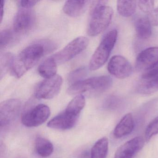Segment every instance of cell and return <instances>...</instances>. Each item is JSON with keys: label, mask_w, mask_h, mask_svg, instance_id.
I'll list each match as a JSON object with an SVG mask.
<instances>
[{"label": "cell", "mask_w": 158, "mask_h": 158, "mask_svg": "<svg viewBox=\"0 0 158 158\" xmlns=\"http://www.w3.org/2000/svg\"><path fill=\"white\" fill-rule=\"evenodd\" d=\"M51 43L45 41L29 45L15 58L11 73L17 78L22 77L36 64L50 50L53 49Z\"/></svg>", "instance_id": "1"}, {"label": "cell", "mask_w": 158, "mask_h": 158, "mask_svg": "<svg viewBox=\"0 0 158 158\" xmlns=\"http://www.w3.org/2000/svg\"><path fill=\"white\" fill-rule=\"evenodd\" d=\"M107 1L95 2L91 11L87 33L90 36H96L102 33L109 26L113 15L111 7L106 5Z\"/></svg>", "instance_id": "2"}, {"label": "cell", "mask_w": 158, "mask_h": 158, "mask_svg": "<svg viewBox=\"0 0 158 158\" xmlns=\"http://www.w3.org/2000/svg\"><path fill=\"white\" fill-rule=\"evenodd\" d=\"M112 85V79L109 76L96 77L81 80L73 84L67 92L70 95H77L88 92L94 95L102 94Z\"/></svg>", "instance_id": "3"}, {"label": "cell", "mask_w": 158, "mask_h": 158, "mask_svg": "<svg viewBox=\"0 0 158 158\" xmlns=\"http://www.w3.org/2000/svg\"><path fill=\"white\" fill-rule=\"evenodd\" d=\"M117 38V31L115 29L105 35L90 59L89 70H98L106 63L115 45Z\"/></svg>", "instance_id": "4"}, {"label": "cell", "mask_w": 158, "mask_h": 158, "mask_svg": "<svg viewBox=\"0 0 158 158\" xmlns=\"http://www.w3.org/2000/svg\"><path fill=\"white\" fill-rule=\"evenodd\" d=\"M89 40L85 37L75 39L60 51L52 56L57 64L64 63L85 50L88 46Z\"/></svg>", "instance_id": "5"}, {"label": "cell", "mask_w": 158, "mask_h": 158, "mask_svg": "<svg viewBox=\"0 0 158 158\" xmlns=\"http://www.w3.org/2000/svg\"><path fill=\"white\" fill-rule=\"evenodd\" d=\"M62 83V78L59 75L45 78L37 87L35 91V97L39 99L53 98L59 94Z\"/></svg>", "instance_id": "6"}, {"label": "cell", "mask_w": 158, "mask_h": 158, "mask_svg": "<svg viewBox=\"0 0 158 158\" xmlns=\"http://www.w3.org/2000/svg\"><path fill=\"white\" fill-rule=\"evenodd\" d=\"M50 114V109L48 106L43 104H39L23 114L22 123L27 127H36L45 123Z\"/></svg>", "instance_id": "7"}, {"label": "cell", "mask_w": 158, "mask_h": 158, "mask_svg": "<svg viewBox=\"0 0 158 158\" xmlns=\"http://www.w3.org/2000/svg\"><path fill=\"white\" fill-rule=\"evenodd\" d=\"M22 102L17 99L4 101L0 104V125L2 128L10 125L21 110Z\"/></svg>", "instance_id": "8"}, {"label": "cell", "mask_w": 158, "mask_h": 158, "mask_svg": "<svg viewBox=\"0 0 158 158\" xmlns=\"http://www.w3.org/2000/svg\"><path fill=\"white\" fill-rule=\"evenodd\" d=\"M35 21V15L33 10L22 8L15 17L13 23L15 33L24 34L28 32L34 27Z\"/></svg>", "instance_id": "9"}, {"label": "cell", "mask_w": 158, "mask_h": 158, "mask_svg": "<svg viewBox=\"0 0 158 158\" xmlns=\"http://www.w3.org/2000/svg\"><path fill=\"white\" fill-rule=\"evenodd\" d=\"M108 70L114 77L124 79L132 74L133 68L125 58L120 55H115L110 60L108 64Z\"/></svg>", "instance_id": "10"}, {"label": "cell", "mask_w": 158, "mask_h": 158, "mask_svg": "<svg viewBox=\"0 0 158 158\" xmlns=\"http://www.w3.org/2000/svg\"><path fill=\"white\" fill-rule=\"evenodd\" d=\"M158 64V47L148 48L137 57L135 68L139 72H147Z\"/></svg>", "instance_id": "11"}, {"label": "cell", "mask_w": 158, "mask_h": 158, "mask_svg": "<svg viewBox=\"0 0 158 158\" xmlns=\"http://www.w3.org/2000/svg\"><path fill=\"white\" fill-rule=\"evenodd\" d=\"M144 139L136 137L120 146L115 152L114 158H132L143 148Z\"/></svg>", "instance_id": "12"}, {"label": "cell", "mask_w": 158, "mask_h": 158, "mask_svg": "<svg viewBox=\"0 0 158 158\" xmlns=\"http://www.w3.org/2000/svg\"><path fill=\"white\" fill-rule=\"evenodd\" d=\"M78 117L65 110L51 119L48 123V127L58 130H68L75 125Z\"/></svg>", "instance_id": "13"}, {"label": "cell", "mask_w": 158, "mask_h": 158, "mask_svg": "<svg viewBox=\"0 0 158 158\" xmlns=\"http://www.w3.org/2000/svg\"><path fill=\"white\" fill-rule=\"evenodd\" d=\"M135 127V122L133 115L127 113L117 124L114 130V135L116 138H121L133 132Z\"/></svg>", "instance_id": "14"}, {"label": "cell", "mask_w": 158, "mask_h": 158, "mask_svg": "<svg viewBox=\"0 0 158 158\" xmlns=\"http://www.w3.org/2000/svg\"><path fill=\"white\" fill-rule=\"evenodd\" d=\"M89 3L88 1H67L63 10L66 15L70 17H77L85 11Z\"/></svg>", "instance_id": "15"}, {"label": "cell", "mask_w": 158, "mask_h": 158, "mask_svg": "<svg viewBox=\"0 0 158 158\" xmlns=\"http://www.w3.org/2000/svg\"><path fill=\"white\" fill-rule=\"evenodd\" d=\"M151 26L148 17L137 18L135 22V29L138 36L143 40L149 38L152 35Z\"/></svg>", "instance_id": "16"}, {"label": "cell", "mask_w": 158, "mask_h": 158, "mask_svg": "<svg viewBox=\"0 0 158 158\" xmlns=\"http://www.w3.org/2000/svg\"><path fill=\"white\" fill-rule=\"evenodd\" d=\"M35 147L36 153L43 158L50 156L54 150L52 143L47 139L41 136L37 137L35 139Z\"/></svg>", "instance_id": "17"}, {"label": "cell", "mask_w": 158, "mask_h": 158, "mask_svg": "<svg viewBox=\"0 0 158 158\" xmlns=\"http://www.w3.org/2000/svg\"><path fill=\"white\" fill-rule=\"evenodd\" d=\"M57 64L52 56L44 60L38 69L39 74L45 78H50L56 75Z\"/></svg>", "instance_id": "18"}, {"label": "cell", "mask_w": 158, "mask_h": 158, "mask_svg": "<svg viewBox=\"0 0 158 158\" xmlns=\"http://www.w3.org/2000/svg\"><path fill=\"white\" fill-rule=\"evenodd\" d=\"M137 89L139 93L145 95L157 92L158 91V76L148 79L141 78Z\"/></svg>", "instance_id": "19"}, {"label": "cell", "mask_w": 158, "mask_h": 158, "mask_svg": "<svg viewBox=\"0 0 158 158\" xmlns=\"http://www.w3.org/2000/svg\"><path fill=\"white\" fill-rule=\"evenodd\" d=\"M109 150V140L106 137L98 140L92 147L90 158H106Z\"/></svg>", "instance_id": "20"}, {"label": "cell", "mask_w": 158, "mask_h": 158, "mask_svg": "<svg viewBox=\"0 0 158 158\" xmlns=\"http://www.w3.org/2000/svg\"><path fill=\"white\" fill-rule=\"evenodd\" d=\"M136 2L135 1H118L117 2L118 13L123 17L132 16L135 12Z\"/></svg>", "instance_id": "21"}, {"label": "cell", "mask_w": 158, "mask_h": 158, "mask_svg": "<svg viewBox=\"0 0 158 158\" xmlns=\"http://www.w3.org/2000/svg\"><path fill=\"white\" fill-rule=\"evenodd\" d=\"M85 104V100L83 95H79L75 97L67 105L65 110L76 116H79L81 111Z\"/></svg>", "instance_id": "22"}, {"label": "cell", "mask_w": 158, "mask_h": 158, "mask_svg": "<svg viewBox=\"0 0 158 158\" xmlns=\"http://www.w3.org/2000/svg\"><path fill=\"white\" fill-rule=\"evenodd\" d=\"M15 57L11 53L4 54L1 58V78L4 76L8 71L11 72Z\"/></svg>", "instance_id": "23"}, {"label": "cell", "mask_w": 158, "mask_h": 158, "mask_svg": "<svg viewBox=\"0 0 158 158\" xmlns=\"http://www.w3.org/2000/svg\"><path fill=\"white\" fill-rule=\"evenodd\" d=\"M157 134H158V116L152 121L146 128L145 140L146 141H148L152 137Z\"/></svg>", "instance_id": "24"}, {"label": "cell", "mask_w": 158, "mask_h": 158, "mask_svg": "<svg viewBox=\"0 0 158 158\" xmlns=\"http://www.w3.org/2000/svg\"><path fill=\"white\" fill-rule=\"evenodd\" d=\"M87 73L85 67H80L72 72L69 74L68 81L73 85L77 82L81 81L82 78L85 77Z\"/></svg>", "instance_id": "25"}, {"label": "cell", "mask_w": 158, "mask_h": 158, "mask_svg": "<svg viewBox=\"0 0 158 158\" xmlns=\"http://www.w3.org/2000/svg\"><path fill=\"white\" fill-rule=\"evenodd\" d=\"M14 35L11 31L6 29L2 31L0 35V47L4 48L8 46L13 40Z\"/></svg>", "instance_id": "26"}, {"label": "cell", "mask_w": 158, "mask_h": 158, "mask_svg": "<svg viewBox=\"0 0 158 158\" xmlns=\"http://www.w3.org/2000/svg\"><path fill=\"white\" fill-rule=\"evenodd\" d=\"M139 9L144 13L149 15L154 10V2L153 1H139L137 2Z\"/></svg>", "instance_id": "27"}, {"label": "cell", "mask_w": 158, "mask_h": 158, "mask_svg": "<svg viewBox=\"0 0 158 158\" xmlns=\"http://www.w3.org/2000/svg\"><path fill=\"white\" fill-rule=\"evenodd\" d=\"M120 103V100L115 96H110L107 98L104 103L105 108L114 109L116 108Z\"/></svg>", "instance_id": "28"}, {"label": "cell", "mask_w": 158, "mask_h": 158, "mask_svg": "<svg viewBox=\"0 0 158 158\" xmlns=\"http://www.w3.org/2000/svg\"><path fill=\"white\" fill-rule=\"evenodd\" d=\"M148 17L152 26H158V8L154 9Z\"/></svg>", "instance_id": "29"}, {"label": "cell", "mask_w": 158, "mask_h": 158, "mask_svg": "<svg viewBox=\"0 0 158 158\" xmlns=\"http://www.w3.org/2000/svg\"><path fill=\"white\" fill-rule=\"evenodd\" d=\"M158 76V64L152 69L144 72L141 76L142 79H148Z\"/></svg>", "instance_id": "30"}, {"label": "cell", "mask_w": 158, "mask_h": 158, "mask_svg": "<svg viewBox=\"0 0 158 158\" xmlns=\"http://www.w3.org/2000/svg\"><path fill=\"white\" fill-rule=\"evenodd\" d=\"M38 2V1H21L19 3L22 8L30 9L35 6Z\"/></svg>", "instance_id": "31"}, {"label": "cell", "mask_w": 158, "mask_h": 158, "mask_svg": "<svg viewBox=\"0 0 158 158\" xmlns=\"http://www.w3.org/2000/svg\"><path fill=\"white\" fill-rule=\"evenodd\" d=\"M4 1H1V22H2L3 18V14H4Z\"/></svg>", "instance_id": "32"}]
</instances>
